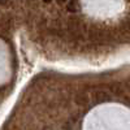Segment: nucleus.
I'll use <instances>...</instances> for the list:
<instances>
[{
    "mask_svg": "<svg viewBox=\"0 0 130 130\" xmlns=\"http://www.w3.org/2000/svg\"><path fill=\"white\" fill-rule=\"evenodd\" d=\"M68 9L70 12H77L79 9V5H78V0H70V3L68 4Z\"/></svg>",
    "mask_w": 130,
    "mask_h": 130,
    "instance_id": "f03ea898",
    "label": "nucleus"
},
{
    "mask_svg": "<svg viewBox=\"0 0 130 130\" xmlns=\"http://www.w3.org/2000/svg\"><path fill=\"white\" fill-rule=\"evenodd\" d=\"M44 3H51V0H43Z\"/></svg>",
    "mask_w": 130,
    "mask_h": 130,
    "instance_id": "20e7f679",
    "label": "nucleus"
},
{
    "mask_svg": "<svg viewBox=\"0 0 130 130\" xmlns=\"http://www.w3.org/2000/svg\"><path fill=\"white\" fill-rule=\"evenodd\" d=\"M95 100L98 103H99V102H107V100H109V98H108V95L104 91H98L96 96H95Z\"/></svg>",
    "mask_w": 130,
    "mask_h": 130,
    "instance_id": "f257e3e1",
    "label": "nucleus"
},
{
    "mask_svg": "<svg viewBox=\"0 0 130 130\" xmlns=\"http://www.w3.org/2000/svg\"><path fill=\"white\" fill-rule=\"evenodd\" d=\"M8 0H0V4H7Z\"/></svg>",
    "mask_w": 130,
    "mask_h": 130,
    "instance_id": "7ed1b4c3",
    "label": "nucleus"
},
{
    "mask_svg": "<svg viewBox=\"0 0 130 130\" xmlns=\"http://www.w3.org/2000/svg\"><path fill=\"white\" fill-rule=\"evenodd\" d=\"M67 0H59V3H65Z\"/></svg>",
    "mask_w": 130,
    "mask_h": 130,
    "instance_id": "39448f33",
    "label": "nucleus"
}]
</instances>
